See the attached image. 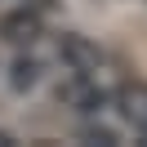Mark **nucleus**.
Masks as SVG:
<instances>
[{"label":"nucleus","mask_w":147,"mask_h":147,"mask_svg":"<svg viewBox=\"0 0 147 147\" xmlns=\"http://www.w3.org/2000/svg\"><path fill=\"white\" fill-rule=\"evenodd\" d=\"M0 40H9V45H36L40 40V13L36 9H13L0 18Z\"/></svg>","instance_id":"1"},{"label":"nucleus","mask_w":147,"mask_h":147,"mask_svg":"<svg viewBox=\"0 0 147 147\" xmlns=\"http://www.w3.org/2000/svg\"><path fill=\"white\" fill-rule=\"evenodd\" d=\"M116 107H120V116H125L129 125L138 129V134H147V85H143V80H134V85H120V94H116Z\"/></svg>","instance_id":"2"},{"label":"nucleus","mask_w":147,"mask_h":147,"mask_svg":"<svg viewBox=\"0 0 147 147\" xmlns=\"http://www.w3.org/2000/svg\"><path fill=\"white\" fill-rule=\"evenodd\" d=\"M58 54L71 63V71H80V76H94L102 67V54L89 45V40H80V36H63V45H58Z\"/></svg>","instance_id":"3"},{"label":"nucleus","mask_w":147,"mask_h":147,"mask_svg":"<svg viewBox=\"0 0 147 147\" xmlns=\"http://www.w3.org/2000/svg\"><path fill=\"white\" fill-rule=\"evenodd\" d=\"M9 80H13V89H31V85L40 80V63H36V58H18Z\"/></svg>","instance_id":"4"}]
</instances>
